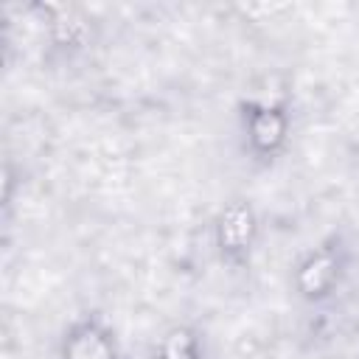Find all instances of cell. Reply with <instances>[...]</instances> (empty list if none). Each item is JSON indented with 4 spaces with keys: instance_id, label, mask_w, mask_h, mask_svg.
<instances>
[{
    "instance_id": "obj_1",
    "label": "cell",
    "mask_w": 359,
    "mask_h": 359,
    "mask_svg": "<svg viewBox=\"0 0 359 359\" xmlns=\"http://www.w3.org/2000/svg\"><path fill=\"white\" fill-rule=\"evenodd\" d=\"M236 123L241 151L258 168L275 165L292 143V101L283 93L275 95H244L236 104Z\"/></svg>"
},
{
    "instance_id": "obj_2",
    "label": "cell",
    "mask_w": 359,
    "mask_h": 359,
    "mask_svg": "<svg viewBox=\"0 0 359 359\" xmlns=\"http://www.w3.org/2000/svg\"><path fill=\"white\" fill-rule=\"evenodd\" d=\"M351 264H353L351 241L334 230L294 258L289 269V289L300 303L323 306L342 289Z\"/></svg>"
},
{
    "instance_id": "obj_3",
    "label": "cell",
    "mask_w": 359,
    "mask_h": 359,
    "mask_svg": "<svg viewBox=\"0 0 359 359\" xmlns=\"http://www.w3.org/2000/svg\"><path fill=\"white\" fill-rule=\"evenodd\" d=\"M264 236V222L255 202L244 194L227 196L210 219V244L216 261L227 272H247L255 261Z\"/></svg>"
},
{
    "instance_id": "obj_4",
    "label": "cell",
    "mask_w": 359,
    "mask_h": 359,
    "mask_svg": "<svg viewBox=\"0 0 359 359\" xmlns=\"http://www.w3.org/2000/svg\"><path fill=\"white\" fill-rule=\"evenodd\" d=\"M59 359H123L121 339L101 311L76 314L59 337Z\"/></svg>"
},
{
    "instance_id": "obj_5",
    "label": "cell",
    "mask_w": 359,
    "mask_h": 359,
    "mask_svg": "<svg viewBox=\"0 0 359 359\" xmlns=\"http://www.w3.org/2000/svg\"><path fill=\"white\" fill-rule=\"evenodd\" d=\"M45 14V39L50 53L62 56V59H73L81 50H87L90 36H93V25L79 17L73 8H62V6H42Z\"/></svg>"
},
{
    "instance_id": "obj_6",
    "label": "cell",
    "mask_w": 359,
    "mask_h": 359,
    "mask_svg": "<svg viewBox=\"0 0 359 359\" xmlns=\"http://www.w3.org/2000/svg\"><path fill=\"white\" fill-rule=\"evenodd\" d=\"M151 359H208L205 334L194 323H171L157 337Z\"/></svg>"
}]
</instances>
